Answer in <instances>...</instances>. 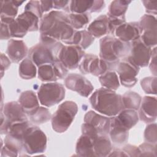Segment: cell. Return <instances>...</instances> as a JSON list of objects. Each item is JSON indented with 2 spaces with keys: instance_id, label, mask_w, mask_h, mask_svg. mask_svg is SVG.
I'll list each match as a JSON object with an SVG mask.
<instances>
[{
  "instance_id": "cell-10",
  "label": "cell",
  "mask_w": 157,
  "mask_h": 157,
  "mask_svg": "<svg viewBox=\"0 0 157 157\" xmlns=\"http://www.w3.org/2000/svg\"><path fill=\"white\" fill-rule=\"evenodd\" d=\"M112 69V65L91 53L85 54L79 64V70L82 74H91L94 76L99 77Z\"/></svg>"
},
{
  "instance_id": "cell-43",
  "label": "cell",
  "mask_w": 157,
  "mask_h": 157,
  "mask_svg": "<svg viewBox=\"0 0 157 157\" xmlns=\"http://www.w3.org/2000/svg\"><path fill=\"white\" fill-rule=\"evenodd\" d=\"M53 4L55 9H64L69 11V1H53Z\"/></svg>"
},
{
  "instance_id": "cell-34",
  "label": "cell",
  "mask_w": 157,
  "mask_h": 157,
  "mask_svg": "<svg viewBox=\"0 0 157 157\" xmlns=\"http://www.w3.org/2000/svg\"><path fill=\"white\" fill-rule=\"evenodd\" d=\"M72 27L75 29H80L85 26L90 20L88 13H71L69 15Z\"/></svg>"
},
{
  "instance_id": "cell-31",
  "label": "cell",
  "mask_w": 157,
  "mask_h": 157,
  "mask_svg": "<svg viewBox=\"0 0 157 157\" xmlns=\"http://www.w3.org/2000/svg\"><path fill=\"white\" fill-rule=\"evenodd\" d=\"M141 101L140 96L134 91H128L122 96L124 109L137 110L139 109Z\"/></svg>"
},
{
  "instance_id": "cell-38",
  "label": "cell",
  "mask_w": 157,
  "mask_h": 157,
  "mask_svg": "<svg viewBox=\"0 0 157 157\" xmlns=\"http://www.w3.org/2000/svg\"><path fill=\"white\" fill-rule=\"evenodd\" d=\"M156 145L148 142L144 143L139 146L140 151V156H156Z\"/></svg>"
},
{
  "instance_id": "cell-6",
  "label": "cell",
  "mask_w": 157,
  "mask_h": 157,
  "mask_svg": "<svg viewBox=\"0 0 157 157\" xmlns=\"http://www.w3.org/2000/svg\"><path fill=\"white\" fill-rule=\"evenodd\" d=\"M78 110L77 104L66 101L61 104L51 118L53 129L58 133L65 132L71 126Z\"/></svg>"
},
{
  "instance_id": "cell-26",
  "label": "cell",
  "mask_w": 157,
  "mask_h": 157,
  "mask_svg": "<svg viewBox=\"0 0 157 157\" xmlns=\"http://www.w3.org/2000/svg\"><path fill=\"white\" fill-rule=\"evenodd\" d=\"M93 137L82 134L77 140L75 151L80 156H94L93 146Z\"/></svg>"
},
{
  "instance_id": "cell-23",
  "label": "cell",
  "mask_w": 157,
  "mask_h": 157,
  "mask_svg": "<svg viewBox=\"0 0 157 157\" xmlns=\"http://www.w3.org/2000/svg\"><path fill=\"white\" fill-rule=\"evenodd\" d=\"M88 31L96 38H99L110 33L108 16L102 15L96 18L89 25Z\"/></svg>"
},
{
  "instance_id": "cell-36",
  "label": "cell",
  "mask_w": 157,
  "mask_h": 157,
  "mask_svg": "<svg viewBox=\"0 0 157 157\" xmlns=\"http://www.w3.org/2000/svg\"><path fill=\"white\" fill-rule=\"evenodd\" d=\"M144 139L147 142L156 145L157 139L156 123L149 124L146 127L144 132Z\"/></svg>"
},
{
  "instance_id": "cell-11",
  "label": "cell",
  "mask_w": 157,
  "mask_h": 157,
  "mask_svg": "<svg viewBox=\"0 0 157 157\" xmlns=\"http://www.w3.org/2000/svg\"><path fill=\"white\" fill-rule=\"evenodd\" d=\"M115 68L122 85L126 87H132L135 85L137 81L136 76L138 75L139 67L128 56L119 61Z\"/></svg>"
},
{
  "instance_id": "cell-4",
  "label": "cell",
  "mask_w": 157,
  "mask_h": 157,
  "mask_svg": "<svg viewBox=\"0 0 157 157\" xmlns=\"http://www.w3.org/2000/svg\"><path fill=\"white\" fill-rule=\"evenodd\" d=\"M63 47L59 41L40 38V43L30 48L29 58L38 67L51 64L58 59V55Z\"/></svg>"
},
{
  "instance_id": "cell-29",
  "label": "cell",
  "mask_w": 157,
  "mask_h": 157,
  "mask_svg": "<svg viewBox=\"0 0 157 157\" xmlns=\"http://www.w3.org/2000/svg\"><path fill=\"white\" fill-rule=\"evenodd\" d=\"M131 2V1H113L109 6L108 16L113 18L125 19L124 14L128 9V5Z\"/></svg>"
},
{
  "instance_id": "cell-17",
  "label": "cell",
  "mask_w": 157,
  "mask_h": 157,
  "mask_svg": "<svg viewBox=\"0 0 157 157\" xmlns=\"http://www.w3.org/2000/svg\"><path fill=\"white\" fill-rule=\"evenodd\" d=\"M84 123L92 127L99 135L109 133L110 118L90 110L84 116Z\"/></svg>"
},
{
  "instance_id": "cell-15",
  "label": "cell",
  "mask_w": 157,
  "mask_h": 157,
  "mask_svg": "<svg viewBox=\"0 0 157 157\" xmlns=\"http://www.w3.org/2000/svg\"><path fill=\"white\" fill-rule=\"evenodd\" d=\"M38 67V77L42 82H55L58 78L62 79L67 74V69L59 59Z\"/></svg>"
},
{
  "instance_id": "cell-41",
  "label": "cell",
  "mask_w": 157,
  "mask_h": 157,
  "mask_svg": "<svg viewBox=\"0 0 157 157\" xmlns=\"http://www.w3.org/2000/svg\"><path fill=\"white\" fill-rule=\"evenodd\" d=\"M151 61L150 63V69L152 74L156 77V47L154 48L152 50L151 56Z\"/></svg>"
},
{
  "instance_id": "cell-20",
  "label": "cell",
  "mask_w": 157,
  "mask_h": 157,
  "mask_svg": "<svg viewBox=\"0 0 157 157\" xmlns=\"http://www.w3.org/2000/svg\"><path fill=\"white\" fill-rule=\"evenodd\" d=\"M139 107V118L146 123L154 122L156 118V98L152 96H144Z\"/></svg>"
},
{
  "instance_id": "cell-14",
  "label": "cell",
  "mask_w": 157,
  "mask_h": 157,
  "mask_svg": "<svg viewBox=\"0 0 157 157\" xmlns=\"http://www.w3.org/2000/svg\"><path fill=\"white\" fill-rule=\"evenodd\" d=\"M140 28V38L148 47L156 45V20L152 15L145 14L139 23Z\"/></svg>"
},
{
  "instance_id": "cell-33",
  "label": "cell",
  "mask_w": 157,
  "mask_h": 157,
  "mask_svg": "<svg viewBox=\"0 0 157 157\" xmlns=\"http://www.w3.org/2000/svg\"><path fill=\"white\" fill-rule=\"evenodd\" d=\"M29 116L31 121L35 124L45 123L52 118L48 109L40 106Z\"/></svg>"
},
{
  "instance_id": "cell-22",
  "label": "cell",
  "mask_w": 157,
  "mask_h": 157,
  "mask_svg": "<svg viewBox=\"0 0 157 157\" xmlns=\"http://www.w3.org/2000/svg\"><path fill=\"white\" fill-rule=\"evenodd\" d=\"M28 48L21 40L10 39L7 45V54L13 63H18L27 55Z\"/></svg>"
},
{
  "instance_id": "cell-27",
  "label": "cell",
  "mask_w": 157,
  "mask_h": 157,
  "mask_svg": "<svg viewBox=\"0 0 157 157\" xmlns=\"http://www.w3.org/2000/svg\"><path fill=\"white\" fill-rule=\"evenodd\" d=\"M94 40V37L86 30L75 31L71 39L67 43L69 45H74L84 50L88 47Z\"/></svg>"
},
{
  "instance_id": "cell-8",
  "label": "cell",
  "mask_w": 157,
  "mask_h": 157,
  "mask_svg": "<svg viewBox=\"0 0 157 157\" xmlns=\"http://www.w3.org/2000/svg\"><path fill=\"white\" fill-rule=\"evenodd\" d=\"M23 147L26 153L36 154L43 153L47 147V137L37 126H29L23 138Z\"/></svg>"
},
{
  "instance_id": "cell-28",
  "label": "cell",
  "mask_w": 157,
  "mask_h": 157,
  "mask_svg": "<svg viewBox=\"0 0 157 157\" xmlns=\"http://www.w3.org/2000/svg\"><path fill=\"white\" fill-rule=\"evenodd\" d=\"M24 2L23 1H1V19H15L18 12V7Z\"/></svg>"
},
{
  "instance_id": "cell-2",
  "label": "cell",
  "mask_w": 157,
  "mask_h": 157,
  "mask_svg": "<svg viewBox=\"0 0 157 157\" xmlns=\"http://www.w3.org/2000/svg\"><path fill=\"white\" fill-rule=\"evenodd\" d=\"M90 102L96 111L107 117L115 116L124 109L122 96L114 90L104 87L92 94Z\"/></svg>"
},
{
  "instance_id": "cell-30",
  "label": "cell",
  "mask_w": 157,
  "mask_h": 157,
  "mask_svg": "<svg viewBox=\"0 0 157 157\" xmlns=\"http://www.w3.org/2000/svg\"><path fill=\"white\" fill-rule=\"evenodd\" d=\"M99 80L102 86L107 89L116 90L120 86L119 78L117 73L112 70H109L100 75Z\"/></svg>"
},
{
  "instance_id": "cell-37",
  "label": "cell",
  "mask_w": 157,
  "mask_h": 157,
  "mask_svg": "<svg viewBox=\"0 0 157 157\" xmlns=\"http://www.w3.org/2000/svg\"><path fill=\"white\" fill-rule=\"evenodd\" d=\"M25 11H29L36 15L39 18H42L43 12L41 9L40 1H30L25 7Z\"/></svg>"
},
{
  "instance_id": "cell-39",
  "label": "cell",
  "mask_w": 157,
  "mask_h": 157,
  "mask_svg": "<svg viewBox=\"0 0 157 157\" xmlns=\"http://www.w3.org/2000/svg\"><path fill=\"white\" fill-rule=\"evenodd\" d=\"M123 151L126 154L127 156H140V151L139 147L132 145H126L122 149Z\"/></svg>"
},
{
  "instance_id": "cell-21",
  "label": "cell",
  "mask_w": 157,
  "mask_h": 157,
  "mask_svg": "<svg viewBox=\"0 0 157 157\" xmlns=\"http://www.w3.org/2000/svg\"><path fill=\"white\" fill-rule=\"evenodd\" d=\"M104 6V1H70L69 10L73 13L97 12L101 11Z\"/></svg>"
},
{
  "instance_id": "cell-3",
  "label": "cell",
  "mask_w": 157,
  "mask_h": 157,
  "mask_svg": "<svg viewBox=\"0 0 157 157\" xmlns=\"http://www.w3.org/2000/svg\"><path fill=\"white\" fill-rule=\"evenodd\" d=\"M139 120L137 112L132 109H123L117 115L110 118L109 134L112 140L117 144H123L128 139L129 130Z\"/></svg>"
},
{
  "instance_id": "cell-16",
  "label": "cell",
  "mask_w": 157,
  "mask_h": 157,
  "mask_svg": "<svg viewBox=\"0 0 157 157\" xmlns=\"http://www.w3.org/2000/svg\"><path fill=\"white\" fill-rule=\"evenodd\" d=\"M64 85L67 88L77 92L83 97H88L94 89L88 80L78 74H69L64 79Z\"/></svg>"
},
{
  "instance_id": "cell-25",
  "label": "cell",
  "mask_w": 157,
  "mask_h": 157,
  "mask_svg": "<svg viewBox=\"0 0 157 157\" xmlns=\"http://www.w3.org/2000/svg\"><path fill=\"white\" fill-rule=\"evenodd\" d=\"M93 146L94 156H106L111 152V142L105 134L98 135L93 137Z\"/></svg>"
},
{
  "instance_id": "cell-24",
  "label": "cell",
  "mask_w": 157,
  "mask_h": 157,
  "mask_svg": "<svg viewBox=\"0 0 157 157\" xmlns=\"http://www.w3.org/2000/svg\"><path fill=\"white\" fill-rule=\"evenodd\" d=\"M18 101L25 113L28 115L39 107L36 94L31 90L21 93L19 97Z\"/></svg>"
},
{
  "instance_id": "cell-42",
  "label": "cell",
  "mask_w": 157,
  "mask_h": 157,
  "mask_svg": "<svg viewBox=\"0 0 157 157\" xmlns=\"http://www.w3.org/2000/svg\"><path fill=\"white\" fill-rule=\"evenodd\" d=\"M11 37L9 26L7 23L1 22V39H9Z\"/></svg>"
},
{
  "instance_id": "cell-9",
  "label": "cell",
  "mask_w": 157,
  "mask_h": 157,
  "mask_svg": "<svg viewBox=\"0 0 157 157\" xmlns=\"http://www.w3.org/2000/svg\"><path fill=\"white\" fill-rule=\"evenodd\" d=\"M64 86L57 82H49L40 85L37 97L41 105L45 107L53 106L61 102L64 98Z\"/></svg>"
},
{
  "instance_id": "cell-13",
  "label": "cell",
  "mask_w": 157,
  "mask_h": 157,
  "mask_svg": "<svg viewBox=\"0 0 157 157\" xmlns=\"http://www.w3.org/2000/svg\"><path fill=\"white\" fill-rule=\"evenodd\" d=\"M84 55L83 50L78 46L63 45L58 55V59L67 69H74L78 66Z\"/></svg>"
},
{
  "instance_id": "cell-5",
  "label": "cell",
  "mask_w": 157,
  "mask_h": 157,
  "mask_svg": "<svg viewBox=\"0 0 157 157\" xmlns=\"http://www.w3.org/2000/svg\"><path fill=\"white\" fill-rule=\"evenodd\" d=\"M100 58L115 68L119 59L128 54L131 45L112 36H105L100 39Z\"/></svg>"
},
{
  "instance_id": "cell-19",
  "label": "cell",
  "mask_w": 157,
  "mask_h": 157,
  "mask_svg": "<svg viewBox=\"0 0 157 157\" xmlns=\"http://www.w3.org/2000/svg\"><path fill=\"white\" fill-rule=\"evenodd\" d=\"M114 33L118 39L129 43L140 37V28L138 22H124L116 28Z\"/></svg>"
},
{
  "instance_id": "cell-18",
  "label": "cell",
  "mask_w": 157,
  "mask_h": 157,
  "mask_svg": "<svg viewBox=\"0 0 157 157\" xmlns=\"http://www.w3.org/2000/svg\"><path fill=\"white\" fill-rule=\"evenodd\" d=\"M1 114L2 117L4 116V120L9 124V128L13 123L28 121L21 105L17 102L12 101L6 103L4 106L3 114L2 113Z\"/></svg>"
},
{
  "instance_id": "cell-35",
  "label": "cell",
  "mask_w": 157,
  "mask_h": 157,
  "mask_svg": "<svg viewBox=\"0 0 157 157\" xmlns=\"http://www.w3.org/2000/svg\"><path fill=\"white\" fill-rule=\"evenodd\" d=\"M140 85L143 90L147 94H156V77H148L140 81Z\"/></svg>"
},
{
  "instance_id": "cell-45",
  "label": "cell",
  "mask_w": 157,
  "mask_h": 157,
  "mask_svg": "<svg viewBox=\"0 0 157 157\" xmlns=\"http://www.w3.org/2000/svg\"><path fill=\"white\" fill-rule=\"evenodd\" d=\"M43 13L50 10L53 7V1H40Z\"/></svg>"
},
{
  "instance_id": "cell-32",
  "label": "cell",
  "mask_w": 157,
  "mask_h": 157,
  "mask_svg": "<svg viewBox=\"0 0 157 157\" xmlns=\"http://www.w3.org/2000/svg\"><path fill=\"white\" fill-rule=\"evenodd\" d=\"M36 67L29 58L24 59L19 66V75L23 79H31L36 77Z\"/></svg>"
},
{
  "instance_id": "cell-12",
  "label": "cell",
  "mask_w": 157,
  "mask_h": 157,
  "mask_svg": "<svg viewBox=\"0 0 157 157\" xmlns=\"http://www.w3.org/2000/svg\"><path fill=\"white\" fill-rule=\"evenodd\" d=\"M130 55L128 57L139 67H146L150 61L152 50L138 38L131 42Z\"/></svg>"
},
{
  "instance_id": "cell-40",
  "label": "cell",
  "mask_w": 157,
  "mask_h": 157,
  "mask_svg": "<svg viewBox=\"0 0 157 157\" xmlns=\"http://www.w3.org/2000/svg\"><path fill=\"white\" fill-rule=\"evenodd\" d=\"M142 3L144 4L146 12L150 15H156L157 11V1H142Z\"/></svg>"
},
{
  "instance_id": "cell-7",
  "label": "cell",
  "mask_w": 157,
  "mask_h": 157,
  "mask_svg": "<svg viewBox=\"0 0 157 157\" xmlns=\"http://www.w3.org/2000/svg\"><path fill=\"white\" fill-rule=\"evenodd\" d=\"M39 18L34 13L25 11L9 23V26L11 37L21 38L28 31H34L39 29Z\"/></svg>"
},
{
  "instance_id": "cell-44",
  "label": "cell",
  "mask_w": 157,
  "mask_h": 157,
  "mask_svg": "<svg viewBox=\"0 0 157 157\" xmlns=\"http://www.w3.org/2000/svg\"><path fill=\"white\" fill-rule=\"evenodd\" d=\"M1 77H2L3 72L4 71L8 69L10 66V61L8 57H7L3 53L1 55Z\"/></svg>"
},
{
  "instance_id": "cell-1",
  "label": "cell",
  "mask_w": 157,
  "mask_h": 157,
  "mask_svg": "<svg viewBox=\"0 0 157 157\" xmlns=\"http://www.w3.org/2000/svg\"><path fill=\"white\" fill-rule=\"evenodd\" d=\"M40 38H48L67 44L75 30L72 27L69 15L59 10H52L41 18L39 26Z\"/></svg>"
},
{
  "instance_id": "cell-46",
  "label": "cell",
  "mask_w": 157,
  "mask_h": 157,
  "mask_svg": "<svg viewBox=\"0 0 157 157\" xmlns=\"http://www.w3.org/2000/svg\"><path fill=\"white\" fill-rule=\"evenodd\" d=\"M111 153L109 154L108 156H127L126 154L123 151V150L120 149H115Z\"/></svg>"
}]
</instances>
